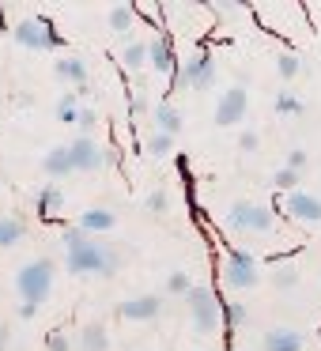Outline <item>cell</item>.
<instances>
[{
	"label": "cell",
	"instance_id": "cell-1",
	"mask_svg": "<svg viewBox=\"0 0 321 351\" xmlns=\"http://www.w3.org/2000/svg\"><path fill=\"white\" fill-rule=\"evenodd\" d=\"M64 265H69L72 276H102V280H110V276H117V268H121V250H117V245H106L102 238H91V242H84L80 250H72Z\"/></svg>",
	"mask_w": 321,
	"mask_h": 351
},
{
	"label": "cell",
	"instance_id": "cell-2",
	"mask_svg": "<svg viewBox=\"0 0 321 351\" xmlns=\"http://www.w3.org/2000/svg\"><path fill=\"white\" fill-rule=\"evenodd\" d=\"M223 227L230 234H272L276 230V212L261 200H235L223 215Z\"/></svg>",
	"mask_w": 321,
	"mask_h": 351
},
{
	"label": "cell",
	"instance_id": "cell-3",
	"mask_svg": "<svg viewBox=\"0 0 321 351\" xmlns=\"http://www.w3.org/2000/svg\"><path fill=\"white\" fill-rule=\"evenodd\" d=\"M54 272H57V265H54L49 257L27 261V265L16 272V291H19V298H23V302L42 306V302L49 298V291H54Z\"/></svg>",
	"mask_w": 321,
	"mask_h": 351
},
{
	"label": "cell",
	"instance_id": "cell-4",
	"mask_svg": "<svg viewBox=\"0 0 321 351\" xmlns=\"http://www.w3.org/2000/svg\"><path fill=\"white\" fill-rule=\"evenodd\" d=\"M185 306H189V325L197 336H212L223 321V310H219V298L208 283H193L189 295H185Z\"/></svg>",
	"mask_w": 321,
	"mask_h": 351
},
{
	"label": "cell",
	"instance_id": "cell-5",
	"mask_svg": "<svg viewBox=\"0 0 321 351\" xmlns=\"http://www.w3.org/2000/svg\"><path fill=\"white\" fill-rule=\"evenodd\" d=\"M215 84V61L208 49H193L174 72V91H208Z\"/></svg>",
	"mask_w": 321,
	"mask_h": 351
},
{
	"label": "cell",
	"instance_id": "cell-6",
	"mask_svg": "<svg viewBox=\"0 0 321 351\" xmlns=\"http://www.w3.org/2000/svg\"><path fill=\"white\" fill-rule=\"evenodd\" d=\"M219 276L230 291H253L261 283V265L253 253L246 250H230L227 257L219 261Z\"/></svg>",
	"mask_w": 321,
	"mask_h": 351
},
{
	"label": "cell",
	"instance_id": "cell-7",
	"mask_svg": "<svg viewBox=\"0 0 321 351\" xmlns=\"http://www.w3.org/2000/svg\"><path fill=\"white\" fill-rule=\"evenodd\" d=\"M12 38H16L23 49H57L64 42L61 34H57V27H54V19H49V16L19 19L16 31H12Z\"/></svg>",
	"mask_w": 321,
	"mask_h": 351
},
{
	"label": "cell",
	"instance_id": "cell-8",
	"mask_svg": "<svg viewBox=\"0 0 321 351\" xmlns=\"http://www.w3.org/2000/svg\"><path fill=\"white\" fill-rule=\"evenodd\" d=\"M283 212H287V219L302 223V227H318L321 223V197H313L306 189H291V193H283Z\"/></svg>",
	"mask_w": 321,
	"mask_h": 351
},
{
	"label": "cell",
	"instance_id": "cell-9",
	"mask_svg": "<svg viewBox=\"0 0 321 351\" xmlns=\"http://www.w3.org/2000/svg\"><path fill=\"white\" fill-rule=\"evenodd\" d=\"M246 110H250V95H246V87H227V91L219 95V102H215V125L219 129H230V125H238L246 117Z\"/></svg>",
	"mask_w": 321,
	"mask_h": 351
},
{
	"label": "cell",
	"instance_id": "cell-10",
	"mask_svg": "<svg viewBox=\"0 0 321 351\" xmlns=\"http://www.w3.org/2000/svg\"><path fill=\"white\" fill-rule=\"evenodd\" d=\"M69 155H72V174H91V170H102V162H106V152L91 136H76L69 144Z\"/></svg>",
	"mask_w": 321,
	"mask_h": 351
},
{
	"label": "cell",
	"instance_id": "cell-11",
	"mask_svg": "<svg viewBox=\"0 0 321 351\" xmlns=\"http://www.w3.org/2000/svg\"><path fill=\"white\" fill-rule=\"evenodd\" d=\"M163 313V298L159 295H136V298H125L117 306V317L121 321H155Z\"/></svg>",
	"mask_w": 321,
	"mask_h": 351
},
{
	"label": "cell",
	"instance_id": "cell-12",
	"mask_svg": "<svg viewBox=\"0 0 321 351\" xmlns=\"http://www.w3.org/2000/svg\"><path fill=\"white\" fill-rule=\"evenodd\" d=\"M54 72H57V80H64V84H69V91H76V95H84V91H87V64L80 61L76 53L57 57Z\"/></svg>",
	"mask_w": 321,
	"mask_h": 351
},
{
	"label": "cell",
	"instance_id": "cell-13",
	"mask_svg": "<svg viewBox=\"0 0 321 351\" xmlns=\"http://www.w3.org/2000/svg\"><path fill=\"white\" fill-rule=\"evenodd\" d=\"M306 336L298 328H268L265 340H261V351H302Z\"/></svg>",
	"mask_w": 321,
	"mask_h": 351
},
{
	"label": "cell",
	"instance_id": "cell-14",
	"mask_svg": "<svg viewBox=\"0 0 321 351\" xmlns=\"http://www.w3.org/2000/svg\"><path fill=\"white\" fill-rule=\"evenodd\" d=\"M147 64L163 76H174L178 72V61H174V49H170L167 38H147Z\"/></svg>",
	"mask_w": 321,
	"mask_h": 351
},
{
	"label": "cell",
	"instance_id": "cell-15",
	"mask_svg": "<svg viewBox=\"0 0 321 351\" xmlns=\"http://www.w3.org/2000/svg\"><path fill=\"white\" fill-rule=\"evenodd\" d=\"M152 114H155V132H167V136H178V132L185 129V117H182V110H178L170 99H163L159 106L152 110Z\"/></svg>",
	"mask_w": 321,
	"mask_h": 351
},
{
	"label": "cell",
	"instance_id": "cell-16",
	"mask_svg": "<svg viewBox=\"0 0 321 351\" xmlns=\"http://www.w3.org/2000/svg\"><path fill=\"white\" fill-rule=\"evenodd\" d=\"M64 208V189H57L54 182L42 185V189H34V212L42 215V219H49V215H57Z\"/></svg>",
	"mask_w": 321,
	"mask_h": 351
},
{
	"label": "cell",
	"instance_id": "cell-17",
	"mask_svg": "<svg viewBox=\"0 0 321 351\" xmlns=\"http://www.w3.org/2000/svg\"><path fill=\"white\" fill-rule=\"evenodd\" d=\"M42 174L46 178H69L72 174V155H69V144H61V147H49L46 152V159H42Z\"/></svg>",
	"mask_w": 321,
	"mask_h": 351
},
{
	"label": "cell",
	"instance_id": "cell-18",
	"mask_svg": "<svg viewBox=\"0 0 321 351\" xmlns=\"http://www.w3.org/2000/svg\"><path fill=\"white\" fill-rule=\"evenodd\" d=\"M76 351H110V336H106V325H102V321H87V325L80 328Z\"/></svg>",
	"mask_w": 321,
	"mask_h": 351
},
{
	"label": "cell",
	"instance_id": "cell-19",
	"mask_svg": "<svg viewBox=\"0 0 321 351\" xmlns=\"http://www.w3.org/2000/svg\"><path fill=\"white\" fill-rule=\"evenodd\" d=\"M76 223H80V227H84V230H87V234H91V238H99V234H106V230H110V227H114V223H117V215L110 212V208H87V212L80 215Z\"/></svg>",
	"mask_w": 321,
	"mask_h": 351
},
{
	"label": "cell",
	"instance_id": "cell-20",
	"mask_svg": "<svg viewBox=\"0 0 321 351\" xmlns=\"http://www.w3.org/2000/svg\"><path fill=\"white\" fill-rule=\"evenodd\" d=\"M121 64L125 69H144L147 64V38H132V34H125L121 38Z\"/></svg>",
	"mask_w": 321,
	"mask_h": 351
},
{
	"label": "cell",
	"instance_id": "cell-21",
	"mask_svg": "<svg viewBox=\"0 0 321 351\" xmlns=\"http://www.w3.org/2000/svg\"><path fill=\"white\" fill-rule=\"evenodd\" d=\"M106 23H110V31L114 34H132V23H136V8L132 4H114L110 8V16H106Z\"/></svg>",
	"mask_w": 321,
	"mask_h": 351
},
{
	"label": "cell",
	"instance_id": "cell-22",
	"mask_svg": "<svg viewBox=\"0 0 321 351\" xmlns=\"http://www.w3.org/2000/svg\"><path fill=\"white\" fill-rule=\"evenodd\" d=\"M27 234V223L19 215H0V250H12Z\"/></svg>",
	"mask_w": 321,
	"mask_h": 351
},
{
	"label": "cell",
	"instance_id": "cell-23",
	"mask_svg": "<svg viewBox=\"0 0 321 351\" xmlns=\"http://www.w3.org/2000/svg\"><path fill=\"white\" fill-rule=\"evenodd\" d=\"M54 114H57V121H61V125H76V117H80V95L76 91H64L61 99L54 102Z\"/></svg>",
	"mask_w": 321,
	"mask_h": 351
},
{
	"label": "cell",
	"instance_id": "cell-24",
	"mask_svg": "<svg viewBox=\"0 0 321 351\" xmlns=\"http://www.w3.org/2000/svg\"><path fill=\"white\" fill-rule=\"evenodd\" d=\"M268 283H272L276 291H295L298 287V268L295 265H272Z\"/></svg>",
	"mask_w": 321,
	"mask_h": 351
},
{
	"label": "cell",
	"instance_id": "cell-25",
	"mask_svg": "<svg viewBox=\"0 0 321 351\" xmlns=\"http://www.w3.org/2000/svg\"><path fill=\"white\" fill-rule=\"evenodd\" d=\"M144 152L152 155V159H167V155H174V136H167V132H152V136L144 140Z\"/></svg>",
	"mask_w": 321,
	"mask_h": 351
},
{
	"label": "cell",
	"instance_id": "cell-26",
	"mask_svg": "<svg viewBox=\"0 0 321 351\" xmlns=\"http://www.w3.org/2000/svg\"><path fill=\"white\" fill-rule=\"evenodd\" d=\"M272 110L280 117H295V114H302V99L291 95V91H280V95H276V102H272Z\"/></svg>",
	"mask_w": 321,
	"mask_h": 351
},
{
	"label": "cell",
	"instance_id": "cell-27",
	"mask_svg": "<svg viewBox=\"0 0 321 351\" xmlns=\"http://www.w3.org/2000/svg\"><path fill=\"white\" fill-rule=\"evenodd\" d=\"M246 321H250V306L246 302H227L223 306V325L227 328H242Z\"/></svg>",
	"mask_w": 321,
	"mask_h": 351
},
{
	"label": "cell",
	"instance_id": "cell-28",
	"mask_svg": "<svg viewBox=\"0 0 321 351\" xmlns=\"http://www.w3.org/2000/svg\"><path fill=\"white\" fill-rule=\"evenodd\" d=\"M276 72H280V80H295L298 72H302L298 53H280V57H276Z\"/></svg>",
	"mask_w": 321,
	"mask_h": 351
},
{
	"label": "cell",
	"instance_id": "cell-29",
	"mask_svg": "<svg viewBox=\"0 0 321 351\" xmlns=\"http://www.w3.org/2000/svg\"><path fill=\"white\" fill-rule=\"evenodd\" d=\"M272 189L280 193V197H283V193H291V189H298V174H295V170H287V167H280L272 174Z\"/></svg>",
	"mask_w": 321,
	"mask_h": 351
},
{
	"label": "cell",
	"instance_id": "cell-30",
	"mask_svg": "<svg viewBox=\"0 0 321 351\" xmlns=\"http://www.w3.org/2000/svg\"><path fill=\"white\" fill-rule=\"evenodd\" d=\"M61 242H64V250H80V245L84 242H91V234H87L84 227H80V223H72V227H64V234H61Z\"/></svg>",
	"mask_w": 321,
	"mask_h": 351
},
{
	"label": "cell",
	"instance_id": "cell-31",
	"mask_svg": "<svg viewBox=\"0 0 321 351\" xmlns=\"http://www.w3.org/2000/svg\"><path fill=\"white\" fill-rule=\"evenodd\" d=\"M189 287H193V280H189V272H170L167 276V295H189Z\"/></svg>",
	"mask_w": 321,
	"mask_h": 351
},
{
	"label": "cell",
	"instance_id": "cell-32",
	"mask_svg": "<svg viewBox=\"0 0 321 351\" xmlns=\"http://www.w3.org/2000/svg\"><path fill=\"white\" fill-rule=\"evenodd\" d=\"M46 351H76V340L69 332H49L46 336Z\"/></svg>",
	"mask_w": 321,
	"mask_h": 351
},
{
	"label": "cell",
	"instance_id": "cell-33",
	"mask_svg": "<svg viewBox=\"0 0 321 351\" xmlns=\"http://www.w3.org/2000/svg\"><path fill=\"white\" fill-rule=\"evenodd\" d=\"M147 212H155V215L170 212V193L167 189H152V197H147Z\"/></svg>",
	"mask_w": 321,
	"mask_h": 351
},
{
	"label": "cell",
	"instance_id": "cell-34",
	"mask_svg": "<svg viewBox=\"0 0 321 351\" xmlns=\"http://www.w3.org/2000/svg\"><path fill=\"white\" fill-rule=\"evenodd\" d=\"M306 162H310V155H306L302 147H295V152H287L283 167H287V170H295V174H302V170H306Z\"/></svg>",
	"mask_w": 321,
	"mask_h": 351
},
{
	"label": "cell",
	"instance_id": "cell-35",
	"mask_svg": "<svg viewBox=\"0 0 321 351\" xmlns=\"http://www.w3.org/2000/svg\"><path fill=\"white\" fill-rule=\"evenodd\" d=\"M95 110H87V106H80V117H76V129H80V136H91V129H95Z\"/></svg>",
	"mask_w": 321,
	"mask_h": 351
},
{
	"label": "cell",
	"instance_id": "cell-36",
	"mask_svg": "<svg viewBox=\"0 0 321 351\" xmlns=\"http://www.w3.org/2000/svg\"><path fill=\"white\" fill-rule=\"evenodd\" d=\"M257 147H261V136L253 129H242V136H238V152L250 155V152H257Z\"/></svg>",
	"mask_w": 321,
	"mask_h": 351
},
{
	"label": "cell",
	"instance_id": "cell-37",
	"mask_svg": "<svg viewBox=\"0 0 321 351\" xmlns=\"http://www.w3.org/2000/svg\"><path fill=\"white\" fill-rule=\"evenodd\" d=\"M144 110H147V99H144V95H132V99H129V114L140 117Z\"/></svg>",
	"mask_w": 321,
	"mask_h": 351
},
{
	"label": "cell",
	"instance_id": "cell-38",
	"mask_svg": "<svg viewBox=\"0 0 321 351\" xmlns=\"http://www.w3.org/2000/svg\"><path fill=\"white\" fill-rule=\"evenodd\" d=\"M212 8H215V16H219V19H235L238 16V4H212Z\"/></svg>",
	"mask_w": 321,
	"mask_h": 351
},
{
	"label": "cell",
	"instance_id": "cell-39",
	"mask_svg": "<svg viewBox=\"0 0 321 351\" xmlns=\"http://www.w3.org/2000/svg\"><path fill=\"white\" fill-rule=\"evenodd\" d=\"M16 313H19L23 321H31L34 313H38V306H34V302H19V310H16Z\"/></svg>",
	"mask_w": 321,
	"mask_h": 351
},
{
	"label": "cell",
	"instance_id": "cell-40",
	"mask_svg": "<svg viewBox=\"0 0 321 351\" xmlns=\"http://www.w3.org/2000/svg\"><path fill=\"white\" fill-rule=\"evenodd\" d=\"M8 340H12V328L0 321V351H8Z\"/></svg>",
	"mask_w": 321,
	"mask_h": 351
}]
</instances>
